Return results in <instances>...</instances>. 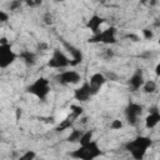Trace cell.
Listing matches in <instances>:
<instances>
[{
  "label": "cell",
  "instance_id": "cell-3",
  "mask_svg": "<svg viewBox=\"0 0 160 160\" xmlns=\"http://www.w3.org/2000/svg\"><path fill=\"white\" fill-rule=\"evenodd\" d=\"M51 91V85H50V80L44 78V76H40V78H36L32 82H30L28 86H26V92L31 94L32 96H35L36 99L39 100H46V98L49 96Z\"/></svg>",
  "mask_w": 160,
  "mask_h": 160
},
{
  "label": "cell",
  "instance_id": "cell-10",
  "mask_svg": "<svg viewBox=\"0 0 160 160\" xmlns=\"http://www.w3.org/2000/svg\"><path fill=\"white\" fill-rule=\"evenodd\" d=\"M106 81H108V78L102 72H94L88 80V82L90 85V89H91L94 95H96L100 91V89L106 84Z\"/></svg>",
  "mask_w": 160,
  "mask_h": 160
},
{
  "label": "cell",
  "instance_id": "cell-24",
  "mask_svg": "<svg viewBox=\"0 0 160 160\" xmlns=\"http://www.w3.org/2000/svg\"><path fill=\"white\" fill-rule=\"evenodd\" d=\"M0 76H1V74H0Z\"/></svg>",
  "mask_w": 160,
  "mask_h": 160
},
{
  "label": "cell",
  "instance_id": "cell-19",
  "mask_svg": "<svg viewBox=\"0 0 160 160\" xmlns=\"http://www.w3.org/2000/svg\"><path fill=\"white\" fill-rule=\"evenodd\" d=\"M84 112V108L81 105H71V114L75 116V118H80Z\"/></svg>",
  "mask_w": 160,
  "mask_h": 160
},
{
  "label": "cell",
  "instance_id": "cell-14",
  "mask_svg": "<svg viewBox=\"0 0 160 160\" xmlns=\"http://www.w3.org/2000/svg\"><path fill=\"white\" fill-rule=\"evenodd\" d=\"M145 128L146 129H155L158 126V124L160 122V112L158 109H152L150 110L149 115L145 118Z\"/></svg>",
  "mask_w": 160,
  "mask_h": 160
},
{
  "label": "cell",
  "instance_id": "cell-15",
  "mask_svg": "<svg viewBox=\"0 0 160 160\" xmlns=\"http://www.w3.org/2000/svg\"><path fill=\"white\" fill-rule=\"evenodd\" d=\"M18 58L21 59V61L26 65V66H34L36 64V54L34 51H30V50H22Z\"/></svg>",
  "mask_w": 160,
  "mask_h": 160
},
{
  "label": "cell",
  "instance_id": "cell-7",
  "mask_svg": "<svg viewBox=\"0 0 160 160\" xmlns=\"http://www.w3.org/2000/svg\"><path fill=\"white\" fill-rule=\"evenodd\" d=\"M116 34L118 30L115 26H109L104 30H100L98 34H95L91 39H89L90 42H102V44H115L116 42Z\"/></svg>",
  "mask_w": 160,
  "mask_h": 160
},
{
  "label": "cell",
  "instance_id": "cell-13",
  "mask_svg": "<svg viewBox=\"0 0 160 160\" xmlns=\"http://www.w3.org/2000/svg\"><path fill=\"white\" fill-rule=\"evenodd\" d=\"M104 22H105V19L102 16H100L99 14H92L90 16V19L88 20V22H86V28L90 29V31L95 35V34H98L100 31V26Z\"/></svg>",
  "mask_w": 160,
  "mask_h": 160
},
{
  "label": "cell",
  "instance_id": "cell-16",
  "mask_svg": "<svg viewBox=\"0 0 160 160\" xmlns=\"http://www.w3.org/2000/svg\"><path fill=\"white\" fill-rule=\"evenodd\" d=\"M141 90L145 92V94H152L158 90V82L155 80H145Z\"/></svg>",
  "mask_w": 160,
  "mask_h": 160
},
{
  "label": "cell",
  "instance_id": "cell-5",
  "mask_svg": "<svg viewBox=\"0 0 160 160\" xmlns=\"http://www.w3.org/2000/svg\"><path fill=\"white\" fill-rule=\"evenodd\" d=\"M142 112H144V106L135 101H130L124 110L125 119L130 126H136L139 124L140 118L142 116Z\"/></svg>",
  "mask_w": 160,
  "mask_h": 160
},
{
  "label": "cell",
  "instance_id": "cell-20",
  "mask_svg": "<svg viewBox=\"0 0 160 160\" xmlns=\"http://www.w3.org/2000/svg\"><path fill=\"white\" fill-rule=\"evenodd\" d=\"M110 128L112 129V130H119V129H121L122 128V121L121 120H112V122L110 124Z\"/></svg>",
  "mask_w": 160,
  "mask_h": 160
},
{
  "label": "cell",
  "instance_id": "cell-18",
  "mask_svg": "<svg viewBox=\"0 0 160 160\" xmlns=\"http://www.w3.org/2000/svg\"><path fill=\"white\" fill-rule=\"evenodd\" d=\"M16 160H36V152L34 150H26Z\"/></svg>",
  "mask_w": 160,
  "mask_h": 160
},
{
  "label": "cell",
  "instance_id": "cell-9",
  "mask_svg": "<svg viewBox=\"0 0 160 160\" xmlns=\"http://www.w3.org/2000/svg\"><path fill=\"white\" fill-rule=\"evenodd\" d=\"M92 96H94V94H92V91L90 89V85H89L88 80L82 81V84L79 88L74 89V99L76 101H79L80 104L89 101Z\"/></svg>",
  "mask_w": 160,
  "mask_h": 160
},
{
  "label": "cell",
  "instance_id": "cell-6",
  "mask_svg": "<svg viewBox=\"0 0 160 160\" xmlns=\"http://www.w3.org/2000/svg\"><path fill=\"white\" fill-rule=\"evenodd\" d=\"M18 59V54L12 50L10 42L0 44V70L10 68Z\"/></svg>",
  "mask_w": 160,
  "mask_h": 160
},
{
  "label": "cell",
  "instance_id": "cell-12",
  "mask_svg": "<svg viewBox=\"0 0 160 160\" xmlns=\"http://www.w3.org/2000/svg\"><path fill=\"white\" fill-rule=\"evenodd\" d=\"M64 44V48L68 50V52L70 54V60H71V66H75V65H79L82 59H84V55H82V51L76 48L75 45L68 42V41H62Z\"/></svg>",
  "mask_w": 160,
  "mask_h": 160
},
{
  "label": "cell",
  "instance_id": "cell-1",
  "mask_svg": "<svg viewBox=\"0 0 160 160\" xmlns=\"http://www.w3.org/2000/svg\"><path fill=\"white\" fill-rule=\"evenodd\" d=\"M152 146V139L146 135H138L124 144V149L130 154L132 160H144L148 150Z\"/></svg>",
  "mask_w": 160,
  "mask_h": 160
},
{
  "label": "cell",
  "instance_id": "cell-23",
  "mask_svg": "<svg viewBox=\"0 0 160 160\" xmlns=\"http://www.w3.org/2000/svg\"><path fill=\"white\" fill-rule=\"evenodd\" d=\"M20 5H21V2H19V1H16V2H11V4H10V9H11V10H16V8L20 6Z\"/></svg>",
  "mask_w": 160,
  "mask_h": 160
},
{
  "label": "cell",
  "instance_id": "cell-17",
  "mask_svg": "<svg viewBox=\"0 0 160 160\" xmlns=\"http://www.w3.org/2000/svg\"><path fill=\"white\" fill-rule=\"evenodd\" d=\"M82 132H84V130H80V129H71V131H70L69 136L66 138V140H68L69 142H79V141H80V138H81V135H82Z\"/></svg>",
  "mask_w": 160,
  "mask_h": 160
},
{
  "label": "cell",
  "instance_id": "cell-11",
  "mask_svg": "<svg viewBox=\"0 0 160 160\" xmlns=\"http://www.w3.org/2000/svg\"><path fill=\"white\" fill-rule=\"evenodd\" d=\"M144 82H145L144 72H142V70L138 69V70H135L132 72V75L128 80V86H129V89L131 91H138V90H140L142 88Z\"/></svg>",
  "mask_w": 160,
  "mask_h": 160
},
{
  "label": "cell",
  "instance_id": "cell-21",
  "mask_svg": "<svg viewBox=\"0 0 160 160\" xmlns=\"http://www.w3.org/2000/svg\"><path fill=\"white\" fill-rule=\"evenodd\" d=\"M9 20V14L4 10H0V22H5Z\"/></svg>",
  "mask_w": 160,
  "mask_h": 160
},
{
  "label": "cell",
  "instance_id": "cell-4",
  "mask_svg": "<svg viewBox=\"0 0 160 160\" xmlns=\"http://www.w3.org/2000/svg\"><path fill=\"white\" fill-rule=\"evenodd\" d=\"M48 66L51 68V69L61 71V70H65L69 66H71V60L62 50L56 48L51 52V56H50V59L48 61Z\"/></svg>",
  "mask_w": 160,
  "mask_h": 160
},
{
  "label": "cell",
  "instance_id": "cell-22",
  "mask_svg": "<svg viewBox=\"0 0 160 160\" xmlns=\"http://www.w3.org/2000/svg\"><path fill=\"white\" fill-rule=\"evenodd\" d=\"M142 32H144V35H145L146 39H151V38H152V31H151V30H149V29H144Z\"/></svg>",
  "mask_w": 160,
  "mask_h": 160
},
{
  "label": "cell",
  "instance_id": "cell-8",
  "mask_svg": "<svg viewBox=\"0 0 160 160\" xmlns=\"http://www.w3.org/2000/svg\"><path fill=\"white\" fill-rule=\"evenodd\" d=\"M55 80L60 85H74L81 81V75L76 70L65 69V70L59 71V74L55 76Z\"/></svg>",
  "mask_w": 160,
  "mask_h": 160
},
{
  "label": "cell",
  "instance_id": "cell-2",
  "mask_svg": "<svg viewBox=\"0 0 160 160\" xmlns=\"http://www.w3.org/2000/svg\"><path fill=\"white\" fill-rule=\"evenodd\" d=\"M102 155V150L98 140L92 139L88 142L79 144V146L69 152V156L75 160H96Z\"/></svg>",
  "mask_w": 160,
  "mask_h": 160
}]
</instances>
